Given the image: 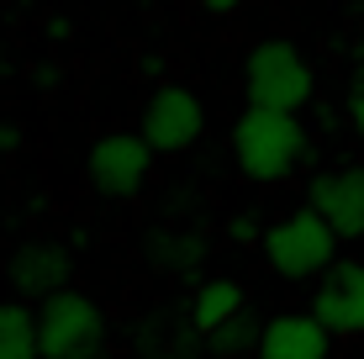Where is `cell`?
<instances>
[{
  "label": "cell",
  "instance_id": "obj_13",
  "mask_svg": "<svg viewBox=\"0 0 364 359\" xmlns=\"http://www.w3.org/2000/svg\"><path fill=\"white\" fill-rule=\"evenodd\" d=\"M0 359H43L32 301H0Z\"/></svg>",
  "mask_w": 364,
  "mask_h": 359
},
{
  "label": "cell",
  "instance_id": "obj_2",
  "mask_svg": "<svg viewBox=\"0 0 364 359\" xmlns=\"http://www.w3.org/2000/svg\"><path fill=\"white\" fill-rule=\"evenodd\" d=\"M243 95L248 106H264V111H296L317 95V74H311L306 53L285 37H264V43L248 48L243 58Z\"/></svg>",
  "mask_w": 364,
  "mask_h": 359
},
{
  "label": "cell",
  "instance_id": "obj_14",
  "mask_svg": "<svg viewBox=\"0 0 364 359\" xmlns=\"http://www.w3.org/2000/svg\"><path fill=\"white\" fill-rule=\"evenodd\" d=\"M259 338H264V323H259L254 312H237L232 323H222L217 333H206V354L217 359H243L259 349Z\"/></svg>",
  "mask_w": 364,
  "mask_h": 359
},
{
  "label": "cell",
  "instance_id": "obj_11",
  "mask_svg": "<svg viewBox=\"0 0 364 359\" xmlns=\"http://www.w3.org/2000/svg\"><path fill=\"white\" fill-rule=\"evenodd\" d=\"M174 317H180L174 306H159L154 317H143V323H137V354H143V359H196L200 349H206L196 317H185L180 328H169Z\"/></svg>",
  "mask_w": 364,
  "mask_h": 359
},
{
  "label": "cell",
  "instance_id": "obj_17",
  "mask_svg": "<svg viewBox=\"0 0 364 359\" xmlns=\"http://www.w3.org/2000/svg\"><path fill=\"white\" fill-rule=\"evenodd\" d=\"M348 127L364 138V95H348Z\"/></svg>",
  "mask_w": 364,
  "mask_h": 359
},
{
  "label": "cell",
  "instance_id": "obj_7",
  "mask_svg": "<svg viewBox=\"0 0 364 359\" xmlns=\"http://www.w3.org/2000/svg\"><path fill=\"white\" fill-rule=\"evenodd\" d=\"M69 275H74V254L58 238H27L6 264V280L16 291V301H32V306L69 291Z\"/></svg>",
  "mask_w": 364,
  "mask_h": 359
},
{
  "label": "cell",
  "instance_id": "obj_16",
  "mask_svg": "<svg viewBox=\"0 0 364 359\" xmlns=\"http://www.w3.org/2000/svg\"><path fill=\"white\" fill-rule=\"evenodd\" d=\"M228 232H232V243H264V227H259V217H254V212H237Z\"/></svg>",
  "mask_w": 364,
  "mask_h": 359
},
{
  "label": "cell",
  "instance_id": "obj_3",
  "mask_svg": "<svg viewBox=\"0 0 364 359\" xmlns=\"http://www.w3.org/2000/svg\"><path fill=\"white\" fill-rule=\"evenodd\" d=\"M338 232L322 222L311 206H296V212L274 217L264 227V264L274 269L280 280H322L328 269L338 264Z\"/></svg>",
  "mask_w": 364,
  "mask_h": 359
},
{
  "label": "cell",
  "instance_id": "obj_8",
  "mask_svg": "<svg viewBox=\"0 0 364 359\" xmlns=\"http://www.w3.org/2000/svg\"><path fill=\"white\" fill-rule=\"evenodd\" d=\"M311 317L333 333V338H359L364 333V264L359 259H338L311 291Z\"/></svg>",
  "mask_w": 364,
  "mask_h": 359
},
{
  "label": "cell",
  "instance_id": "obj_1",
  "mask_svg": "<svg viewBox=\"0 0 364 359\" xmlns=\"http://www.w3.org/2000/svg\"><path fill=\"white\" fill-rule=\"evenodd\" d=\"M306 127L291 111H264V106H248L243 117L232 122V164L243 169V180L254 185H280L291 180L306 159Z\"/></svg>",
  "mask_w": 364,
  "mask_h": 359
},
{
  "label": "cell",
  "instance_id": "obj_12",
  "mask_svg": "<svg viewBox=\"0 0 364 359\" xmlns=\"http://www.w3.org/2000/svg\"><path fill=\"white\" fill-rule=\"evenodd\" d=\"M237 312H248V291L237 286L232 275L200 280V286H196V296H191V317H196L200 338H206V333H217L222 323H232Z\"/></svg>",
  "mask_w": 364,
  "mask_h": 359
},
{
  "label": "cell",
  "instance_id": "obj_5",
  "mask_svg": "<svg viewBox=\"0 0 364 359\" xmlns=\"http://www.w3.org/2000/svg\"><path fill=\"white\" fill-rule=\"evenodd\" d=\"M154 175V148L143 143V132H106V138L90 143L85 154V180H90L95 195L106 201H127L137 195Z\"/></svg>",
  "mask_w": 364,
  "mask_h": 359
},
{
  "label": "cell",
  "instance_id": "obj_10",
  "mask_svg": "<svg viewBox=\"0 0 364 359\" xmlns=\"http://www.w3.org/2000/svg\"><path fill=\"white\" fill-rule=\"evenodd\" d=\"M333 354V333L317 323L311 312H280L264 323L254 359H328Z\"/></svg>",
  "mask_w": 364,
  "mask_h": 359
},
{
  "label": "cell",
  "instance_id": "obj_19",
  "mask_svg": "<svg viewBox=\"0 0 364 359\" xmlns=\"http://www.w3.org/2000/svg\"><path fill=\"white\" fill-rule=\"evenodd\" d=\"M348 95H364V58L354 64V80H348Z\"/></svg>",
  "mask_w": 364,
  "mask_h": 359
},
{
  "label": "cell",
  "instance_id": "obj_15",
  "mask_svg": "<svg viewBox=\"0 0 364 359\" xmlns=\"http://www.w3.org/2000/svg\"><path fill=\"white\" fill-rule=\"evenodd\" d=\"M148 259H154L159 269H174V275H196L200 259H206V243L191 238V232H180V238L159 232V238H148Z\"/></svg>",
  "mask_w": 364,
  "mask_h": 359
},
{
  "label": "cell",
  "instance_id": "obj_4",
  "mask_svg": "<svg viewBox=\"0 0 364 359\" xmlns=\"http://www.w3.org/2000/svg\"><path fill=\"white\" fill-rule=\"evenodd\" d=\"M106 306L85 291H58L37 306V343L43 359H106Z\"/></svg>",
  "mask_w": 364,
  "mask_h": 359
},
{
  "label": "cell",
  "instance_id": "obj_6",
  "mask_svg": "<svg viewBox=\"0 0 364 359\" xmlns=\"http://www.w3.org/2000/svg\"><path fill=\"white\" fill-rule=\"evenodd\" d=\"M143 143L154 154H185V148L200 143L206 132V106L191 85H159L154 95L143 101V122H137Z\"/></svg>",
  "mask_w": 364,
  "mask_h": 359
},
{
  "label": "cell",
  "instance_id": "obj_9",
  "mask_svg": "<svg viewBox=\"0 0 364 359\" xmlns=\"http://www.w3.org/2000/svg\"><path fill=\"white\" fill-rule=\"evenodd\" d=\"M306 206L328 222L338 238H364V164L322 169L306 191Z\"/></svg>",
  "mask_w": 364,
  "mask_h": 359
},
{
  "label": "cell",
  "instance_id": "obj_18",
  "mask_svg": "<svg viewBox=\"0 0 364 359\" xmlns=\"http://www.w3.org/2000/svg\"><path fill=\"white\" fill-rule=\"evenodd\" d=\"M196 6H200V11H211V16H232L243 0H196Z\"/></svg>",
  "mask_w": 364,
  "mask_h": 359
}]
</instances>
